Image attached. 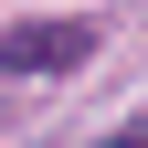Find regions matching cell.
I'll return each instance as SVG.
<instances>
[{
    "mask_svg": "<svg viewBox=\"0 0 148 148\" xmlns=\"http://www.w3.org/2000/svg\"><path fill=\"white\" fill-rule=\"evenodd\" d=\"M85 53H95L85 21H21V32H0V74H74Z\"/></svg>",
    "mask_w": 148,
    "mask_h": 148,
    "instance_id": "obj_1",
    "label": "cell"
},
{
    "mask_svg": "<svg viewBox=\"0 0 148 148\" xmlns=\"http://www.w3.org/2000/svg\"><path fill=\"white\" fill-rule=\"evenodd\" d=\"M95 148H148V116H127V127H106Z\"/></svg>",
    "mask_w": 148,
    "mask_h": 148,
    "instance_id": "obj_2",
    "label": "cell"
}]
</instances>
